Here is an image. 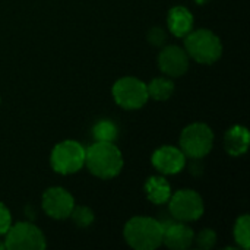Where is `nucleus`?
<instances>
[{
  "instance_id": "f257e3e1",
  "label": "nucleus",
  "mask_w": 250,
  "mask_h": 250,
  "mask_svg": "<svg viewBox=\"0 0 250 250\" xmlns=\"http://www.w3.org/2000/svg\"><path fill=\"white\" fill-rule=\"evenodd\" d=\"M88 170L100 179H113L123 168V155L113 142H95L85 149Z\"/></svg>"
},
{
  "instance_id": "f03ea898",
  "label": "nucleus",
  "mask_w": 250,
  "mask_h": 250,
  "mask_svg": "<svg viewBox=\"0 0 250 250\" xmlns=\"http://www.w3.org/2000/svg\"><path fill=\"white\" fill-rule=\"evenodd\" d=\"M163 223L151 217H133L123 230L125 240L136 250H154L163 245Z\"/></svg>"
},
{
  "instance_id": "7ed1b4c3",
  "label": "nucleus",
  "mask_w": 250,
  "mask_h": 250,
  "mask_svg": "<svg viewBox=\"0 0 250 250\" xmlns=\"http://www.w3.org/2000/svg\"><path fill=\"white\" fill-rule=\"evenodd\" d=\"M185 48L189 57L201 64H212L223 54L221 40L209 29L190 31L186 35Z\"/></svg>"
},
{
  "instance_id": "20e7f679",
  "label": "nucleus",
  "mask_w": 250,
  "mask_h": 250,
  "mask_svg": "<svg viewBox=\"0 0 250 250\" xmlns=\"http://www.w3.org/2000/svg\"><path fill=\"white\" fill-rule=\"evenodd\" d=\"M214 144V133L205 123H192L180 135V149L186 157L199 160L207 157Z\"/></svg>"
},
{
  "instance_id": "39448f33",
  "label": "nucleus",
  "mask_w": 250,
  "mask_h": 250,
  "mask_svg": "<svg viewBox=\"0 0 250 250\" xmlns=\"http://www.w3.org/2000/svg\"><path fill=\"white\" fill-rule=\"evenodd\" d=\"M51 167L60 174H73L85 166V148L76 141H63L51 151Z\"/></svg>"
},
{
  "instance_id": "423d86ee",
  "label": "nucleus",
  "mask_w": 250,
  "mask_h": 250,
  "mask_svg": "<svg viewBox=\"0 0 250 250\" xmlns=\"http://www.w3.org/2000/svg\"><path fill=\"white\" fill-rule=\"evenodd\" d=\"M168 209L176 221L190 223L196 221L204 215L205 207L201 195L190 189L176 192L168 199Z\"/></svg>"
},
{
  "instance_id": "0eeeda50",
  "label": "nucleus",
  "mask_w": 250,
  "mask_h": 250,
  "mask_svg": "<svg viewBox=\"0 0 250 250\" xmlns=\"http://www.w3.org/2000/svg\"><path fill=\"white\" fill-rule=\"evenodd\" d=\"M4 246L9 250H42L47 243L42 231L29 221L10 226L6 233Z\"/></svg>"
},
{
  "instance_id": "6e6552de",
  "label": "nucleus",
  "mask_w": 250,
  "mask_h": 250,
  "mask_svg": "<svg viewBox=\"0 0 250 250\" xmlns=\"http://www.w3.org/2000/svg\"><path fill=\"white\" fill-rule=\"evenodd\" d=\"M113 97L117 105L125 110H138L148 101L146 85L133 76H125L113 85Z\"/></svg>"
},
{
  "instance_id": "1a4fd4ad",
  "label": "nucleus",
  "mask_w": 250,
  "mask_h": 250,
  "mask_svg": "<svg viewBox=\"0 0 250 250\" xmlns=\"http://www.w3.org/2000/svg\"><path fill=\"white\" fill-rule=\"evenodd\" d=\"M41 205L48 217L54 220H64L69 218L75 207V199L63 188H50L44 192Z\"/></svg>"
},
{
  "instance_id": "9d476101",
  "label": "nucleus",
  "mask_w": 250,
  "mask_h": 250,
  "mask_svg": "<svg viewBox=\"0 0 250 250\" xmlns=\"http://www.w3.org/2000/svg\"><path fill=\"white\" fill-rule=\"evenodd\" d=\"M189 54L179 45H167L158 54V66L163 73L177 78L189 69Z\"/></svg>"
},
{
  "instance_id": "9b49d317",
  "label": "nucleus",
  "mask_w": 250,
  "mask_h": 250,
  "mask_svg": "<svg viewBox=\"0 0 250 250\" xmlns=\"http://www.w3.org/2000/svg\"><path fill=\"white\" fill-rule=\"evenodd\" d=\"M152 166L163 174H177L186 166V155L180 148L164 145L152 154Z\"/></svg>"
},
{
  "instance_id": "f8f14e48",
  "label": "nucleus",
  "mask_w": 250,
  "mask_h": 250,
  "mask_svg": "<svg viewBox=\"0 0 250 250\" xmlns=\"http://www.w3.org/2000/svg\"><path fill=\"white\" fill-rule=\"evenodd\" d=\"M164 231H163V245H166L168 249L173 250H186L192 246L195 242V233L193 230L183 224L182 221L176 223H163Z\"/></svg>"
},
{
  "instance_id": "ddd939ff",
  "label": "nucleus",
  "mask_w": 250,
  "mask_h": 250,
  "mask_svg": "<svg viewBox=\"0 0 250 250\" xmlns=\"http://www.w3.org/2000/svg\"><path fill=\"white\" fill-rule=\"evenodd\" d=\"M167 23L174 37H186L193 28V15L185 6H174L168 12Z\"/></svg>"
},
{
  "instance_id": "4468645a",
  "label": "nucleus",
  "mask_w": 250,
  "mask_h": 250,
  "mask_svg": "<svg viewBox=\"0 0 250 250\" xmlns=\"http://www.w3.org/2000/svg\"><path fill=\"white\" fill-rule=\"evenodd\" d=\"M249 139V132L245 126H233L226 132L224 148L231 157H240L248 151Z\"/></svg>"
},
{
  "instance_id": "2eb2a0df",
  "label": "nucleus",
  "mask_w": 250,
  "mask_h": 250,
  "mask_svg": "<svg viewBox=\"0 0 250 250\" xmlns=\"http://www.w3.org/2000/svg\"><path fill=\"white\" fill-rule=\"evenodd\" d=\"M145 193H146V198L152 204L163 205V204L168 202V199L171 196V186L164 177L152 176L145 183Z\"/></svg>"
},
{
  "instance_id": "dca6fc26",
  "label": "nucleus",
  "mask_w": 250,
  "mask_h": 250,
  "mask_svg": "<svg viewBox=\"0 0 250 250\" xmlns=\"http://www.w3.org/2000/svg\"><path fill=\"white\" fill-rule=\"evenodd\" d=\"M146 91L149 98L155 101H167L174 92V83L168 78H157L152 79L149 85H146Z\"/></svg>"
},
{
  "instance_id": "f3484780",
  "label": "nucleus",
  "mask_w": 250,
  "mask_h": 250,
  "mask_svg": "<svg viewBox=\"0 0 250 250\" xmlns=\"http://www.w3.org/2000/svg\"><path fill=\"white\" fill-rule=\"evenodd\" d=\"M117 133V126L111 120H100L92 127V136L95 142H114Z\"/></svg>"
},
{
  "instance_id": "a211bd4d",
  "label": "nucleus",
  "mask_w": 250,
  "mask_h": 250,
  "mask_svg": "<svg viewBox=\"0 0 250 250\" xmlns=\"http://www.w3.org/2000/svg\"><path fill=\"white\" fill-rule=\"evenodd\" d=\"M234 239L242 249L248 250L250 248V218L248 214L237 218L234 224Z\"/></svg>"
},
{
  "instance_id": "6ab92c4d",
  "label": "nucleus",
  "mask_w": 250,
  "mask_h": 250,
  "mask_svg": "<svg viewBox=\"0 0 250 250\" xmlns=\"http://www.w3.org/2000/svg\"><path fill=\"white\" fill-rule=\"evenodd\" d=\"M69 217L79 229H86L94 223V212L88 207H73Z\"/></svg>"
},
{
  "instance_id": "aec40b11",
  "label": "nucleus",
  "mask_w": 250,
  "mask_h": 250,
  "mask_svg": "<svg viewBox=\"0 0 250 250\" xmlns=\"http://www.w3.org/2000/svg\"><path fill=\"white\" fill-rule=\"evenodd\" d=\"M196 245L199 249L209 250L212 249L217 243V233L211 229H205L202 231H199V234L195 237Z\"/></svg>"
},
{
  "instance_id": "412c9836",
  "label": "nucleus",
  "mask_w": 250,
  "mask_h": 250,
  "mask_svg": "<svg viewBox=\"0 0 250 250\" xmlns=\"http://www.w3.org/2000/svg\"><path fill=\"white\" fill-rule=\"evenodd\" d=\"M167 40V32L161 26H154L148 32V41L154 47H161Z\"/></svg>"
},
{
  "instance_id": "4be33fe9",
  "label": "nucleus",
  "mask_w": 250,
  "mask_h": 250,
  "mask_svg": "<svg viewBox=\"0 0 250 250\" xmlns=\"http://www.w3.org/2000/svg\"><path fill=\"white\" fill-rule=\"evenodd\" d=\"M12 226V215L4 204L0 202V236H4Z\"/></svg>"
},
{
  "instance_id": "5701e85b",
  "label": "nucleus",
  "mask_w": 250,
  "mask_h": 250,
  "mask_svg": "<svg viewBox=\"0 0 250 250\" xmlns=\"http://www.w3.org/2000/svg\"><path fill=\"white\" fill-rule=\"evenodd\" d=\"M198 4H205V3H208V1H211V0H195Z\"/></svg>"
},
{
  "instance_id": "b1692460",
  "label": "nucleus",
  "mask_w": 250,
  "mask_h": 250,
  "mask_svg": "<svg viewBox=\"0 0 250 250\" xmlns=\"http://www.w3.org/2000/svg\"><path fill=\"white\" fill-rule=\"evenodd\" d=\"M6 249V246H4V242H1L0 240V250H4Z\"/></svg>"
},
{
  "instance_id": "393cba45",
  "label": "nucleus",
  "mask_w": 250,
  "mask_h": 250,
  "mask_svg": "<svg viewBox=\"0 0 250 250\" xmlns=\"http://www.w3.org/2000/svg\"><path fill=\"white\" fill-rule=\"evenodd\" d=\"M0 101H1V100H0Z\"/></svg>"
}]
</instances>
